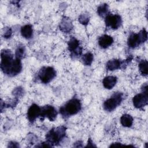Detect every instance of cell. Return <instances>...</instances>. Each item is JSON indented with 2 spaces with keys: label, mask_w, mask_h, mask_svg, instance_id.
<instances>
[{
  "label": "cell",
  "mask_w": 148,
  "mask_h": 148,
  "mask_svg": "<svg viewBox=\"0 0 148 148\" xmlns=\"http://www.w3.org/2000/svg\"><path fill=\"white\" fill-rule=\"evenodd\" d=\"M10 50H2L1 53V69L4 74L9 76H14L22 70L20 59L15 57Z\"/></svg>",
  "instance_id": "1"
},
{
  "label": "cell",
  "mask_w": 148,
  "mask_h": 148,
  "mask_svg": "<svg viewBox=\"0 0 148 148\" xmlns=\"http://www.w3.org/2000/svg\"><path fill=\"white\" fill-rule=\"evenodd\" d=\"M82 109L80 101L73 98L68 101L64 105L62 106L60 109V113L64 118H68L69 116L77 114Z\"/></svg>",
  "instance_id": "2"
},
{
  "label": "cell",
  "mask_w": 148,
  "mask_h": 148,
  "mask_svg": "<svg viewBox=\"0 0 148 148\" xmlns=\"http://www.w3.org/2000/svg\"><path fill=\"white\" fill-rule=\"evenodd\" d=\"M66 127L61 125L50 130L46 135V142L53 146L58 145L65 138L66 135Z\"/></svg>",
  "instance_id": "3"
},
{
  "label": "cell",
  "mask_w": 148,
  "mask_h": 148,
  "mask_svg": "<svg viewBox=\"0 0 148 148\" xmlns=\"http://www.w3.org/2000/svg\"><path fill=\"white\" fill-rule=\"evenodd\" d=\"M147 39V32L146 30L143 28L138 34L131 33L128 38L127 44L130 47L134 49L146 42Z\"/></svg>",
  "instance_id": "4"
},
{
  "label": "cell",
  "mask_w": 148,
  "mask_h": 148,
  "mask_svg": "<svg viewBox=\"0 0 148 148\" xmlns=\"http://www.w3.org/2000/svg\"><path fill=\"white\" fill-rule=\"evenodd\" d=\"M123 99V94L121 92H114L109 99L103 103V108L107 112L114 110L120 105Z\"/></svg>",
  "instance_id": "5"
},
{
  "label": "cell",
  "mask_w": 148,
  "mask_h": 148,
  "mask_svg": "<svg viewBox=\"0 0 148 148\" xmlns=\"http://www.w3.org/2000/svg\"><path fill=\"white\" fill-rule=\"evenodd\" d=\"M56 76V71L51 66H43L38 73V77L44 84L50 82Z\"/></svg>",
  "instance_id": "6"
},
{
  "label": "cell",
  "mask_w": 148,
  "mask_h": 148,
  "mask_svg": "<svg viewBox=\"0 0 148 148\" xmlns=\"http://www.w3.org/2000/svg\"><path fill=\"white\" fill-rule=\"evenodd\" d=\"M132 57H129L127 59L121 61L118 59H113L108 61L106 64V68L108 71H114L118 69H124L132 60Z\"/></svg>",
  "instance_id": "7"
},
{
  "label": "cell",
  "mask_w": 148,
  "mask_h": 148,
  "mask_svg": "<svg viewBox=\"0 0 148 148\" xmlns=\"http://www.w3.org/2000/svg\"><path fill=\"white\" fill-rule=\"evenodd\" d=\"M68 50L71 53V56L75 57H78L82 55L83 48L80 46L79 40L74 37L70 39L68 43Z\"/></svg>",
  "instance_id": "8"
},
{
  "label": "cell",
  "mask_w": 148,
  "mask_h": 148,
  "mask_svg": "<svg viewBox=\"0 0 148 148\" xmlns=\"http://www.w3.org/2000/svg\"><path fill=\"white\" fill-rule=\"evenodd\" d=\"M105 23L106 27L117 29L121 25L122 18L119 14H112L110 13L105 18Z\"/></svg>",
  "instance_id": "9"
},
{
  "label": "cell",
  "mask_w": 148,
  "mask_h": 148,
  "mask_svg": "<svg viewBox=\"0 0 148 148\" xmlns=\"http://www.w3.org/2000/svg\"><path fill=\"white\" fill-rule=\"evenodd\" d=\"M57 114L58 112L54 106L47 105L41 108V112L39 117L42 120L46 117L50 121H54Z\"/></svg>",
  "instance_id": "10"
},
{
  "label": "cell",
  "mask_w": 148,
  "mask_h": 148,
  "mask_svg": "<svg viewBox=\"0 0 148 148\" xmlns=\"http://www.w3.org/2000/svg\"><path fill=\"white\" fill-rule=\"evenodd\" d=\"M134 106L138 109H141L148 103V93L142 92L136 94L132 98Z\"/></svg>",
  "instance_id": "11"
},
{
  "label": "cell",
  "mask_w": 148,
  "mask_h": 148,
  "mask_svg": "<svg viewBox=\"0 0 148 148\" xmlns=\"http://www.w3.org/2000/svg\"><path fill=\"white\" fill-rule=\"evenodd\" d=\"M41 112V108L35 103L32 104L28 109L27 111V119L29 121L33 123L36 119L40 116Z\"/></svg>",
  "instance_id": "12"
},
{
  "label": "cell",
  "mask_w": 148,
  "mask_h": 148,
  "mask_svg": "<svg viewBox=\"0 0 148 148\" xmlns=\"http://www.w3.org/2000/svg\"><path fill=\"white\" fill-rule=\"evenodd\" d=\"M113 38L108 35L104 34L98 38V45L102 49H106L113 43Z\"/></svg>",
  "instance_id": "13"
},
{
  "label": "cell",
  "mask_w": 148,
  "mask_h": 148,
  "mask_svg": "<svg viewBox=\"0 0 148 148\" xmlns=\"http://www.w3.org/2000/svg\"><path fill=\"white\" fill-rule=\"evenodd\" d=\"M60 29L65 33L69 32L73 28V24L69 18L64 17L60 23Z\"/></svg>",
  "instance_id": "14"
},
{
  "label": "cell",
  "mask_w": 148,
  "mask_h": 148,
  "mask_svg": "<svg viewBox=\"0 0 148 148\" xmlns=\"http://www.w3.org/2000/svg\"><path fill=\"white\" fill-rule=\"evenodd\" d=\"M117 81V79L116 76H108L104 77L102 81V84L105 88L110 90L116 85Z\"/></svg>",
  "instance_id": "15"
},
{
  "label": "cell",
  "mask_w": 148,
  "mask_h": 148,
  "mask_svg": "<svg viewBox=\"0 0 148 148\" xmlns=\"http://www.w3.org/2000/svg\"><path fill=\"white\" fill-rule=\"evenodd\" d=\"M21 34L27 39H31L33 36V28L31 24H26L21 28Z\"/></svg>",
  "instance_id": "16"
},
{
  "label": "cell",
  "mask_w": 148,
  "mask_h": 148,
  "mask_svg": "<svg viewBox=\"0 0 148 148\" xmlns=\"http://www.w3.org/2000/svg\"><path fill=\"white\" fill-rule=\"evenodd\" d=\"M98 14L102 18H105L109 14H110L109 10V6L107 3L101 4L97 8Z\"/></svg>",
  "instance_id": "17"
},
{
  "label": "cell",
  "mask_w": 148,
  "mask_h": 148,
  "mask_svg": "<svg viewBox=\"0 0 148 148\" xmlns=\"http://www.w3.org/2000/svg\"><path fill=\"white\" fill-rule=\"evenodd\" d=\"M120 122L123 127L129 128L132 125L133 118L130 114H124L120 118Z\"/></svg>",
  "instance_id": "18"
},
{
  "label": "cell",
  "mask_w": 148,
  "mask_h": 148,
  "mask_svg": "<svg viewBox=\"0 0 148 148\" xmlns=\"http://www.w3.org/2000/svg\"><path fill=\"white\" fill-rule=\"evenodd\" d=\"M147 61L146 60H141L139 63V69L142 75L143 76H146L148 73L147 69Z\"/></svg>",
  "instance_id": "19"
},
{
  "label": "cell",
  "mask_w": 148,
  "mask_h": 148,
  "mask_svg": "<svg viewBox=\"0 0 148 148\" xmlns=\"http://www.w3.org/2000/svg\"><path fill=\"white\" fill-rule=\"evenodd\" d=\"M82 60L83 63L85 65L89 66V65H91V64H92V62L93 61L94 56L91 53L88 52V53L84 54V55H83Z\"/></svg>",
  "instance_id": "20"
},
{
  "label": "cell",
  "mask_w": 148,
  "mask_h": 148,
  "mask_svg": "<svg viewBox=\"0 0 148 148\" xmlns=\"http://www.w3.org/2000/svg\"><path fill=\"white\" fill-rule=\"evenodd\" d=\"M25 54V49L24 45H19L17 46L15 51V57L21 60Z\"/></svg>",
  "instance_id": "21"
},
{
  "label": "cell",
  "mask_w": 148,
  "mask_h": 148,
  "mask_svg": "<svg viewBox=\"0 0 148 148\" xmlns=\"http://www.w3.org/2000/svg\"><path fill=\"white\" fill-rule=\"evenodd\" d=\"M78 20L80 23V24L84 25H86L89 22L90 17L87 13H83L79 16Z\"/></svg>",
  "instance_id": "22"
},
{
  "label": "cell",
  "mask_w": 148,
  "mask_h": 148,
  "mask_svg": "<svg viewBox=\"0 0 148 148\" xmlns=\"http://www.w3.org/2000/svg\"><path fill=\"white\" fill-rule=\"evenodd\" d=\"M23 88L19 87H17L13 91V94L16 97V98H18V97H21L23 95Z\"/></svg>",
  "instance_id": "23"
},
{
  "label": "cell",
  "mask_w": 148,
  "mask_h": 148,
  "mask_svg": "<svg viewBox=\"0 0 148 148\" xmlns=\"http://www.w3.org/2000/svg\"><path fill=\"white\" fill-rule=\"evenodd\" d=\"M12 31L11 29L10 28L7 27L6 28H5V32L3 33V36L5 38H10L12 36Z\"/></svg>",
  "instance_id": "24"
},
{
  "label": "cell",
  "mask_w": 148,
  "mask_h": 148,
  "mask_svg": "<svg viewBox=\"0 0 148 148\" xmlns=\"http://www.w3.org/2000/svg\"><path fill=\"white\" fill-rule=\"evenodd\" d=\"M8 147H18L19 145L18 143H17L16 142L11 141V142H9Z\"/></svg>",
  "instance_id": "25"
},
{
  "label": "cell",
  "mask_w": 148,
  "mask_h": 148,
  "mask_svg": "<svg viewBox=\"0 0 148 148\" xmlns=\"http://www.w3.org/2000/svg\"><path fill=\"white\" fill-rule=\"evenodd\" d=\"M35 147H52V146L51 145H50L48 142H43V143H40V145H36Z\"/></svg>",
  "instance_id": "26"
},
{
  "label": "cell",
  "mask_w": 148,
  "mask_h": 148,
  "mask_svg": "<svg viewBox=\"0 0 148 148\" xmlns=\"http://www.w3.org/2000/svg\"><path fill=\"white\" fill-rule=\"evenodd\" d=\"M96 147L95 145H94L92 143V141L91 140V138H89L88 139V142H87V145L86 146V147Z\"/></svg>",
  "instance_id": "27"
},
{
  "label": "cell",
  "mask_w": 148,
  "mask_h": 148,
  "mask_svg": "<svg viewBox=\"0 0 148 148\" xmlns=\"http://www.w3.org/2000/svg\"><path fill=\"white\" fill-rule=\"evenodd\" d=\"M124 146L121 145V143H118V142H116V143H113L112 145H110V147H115V146Z\"/></svg>",
  "instance_id": "28"
}]
</instances>
